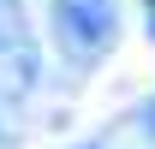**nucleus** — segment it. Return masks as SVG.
Instances as JSON below:
<instances>
[{
	"instance_id": "7ed1b4c3",
	"label": "nucleus",
	"mask_w": 155,
	"mask_h": 149,
	"mask_svg": "<svg viewBox=\"0 0 155 149\" xmlns=\"http://www.w3.org/2000/svg\"><path fill=\"white\" fill-rule=\"evenodd\" d=\"M78 149H107V143H78Z\"/></svg>"
},
{
	"instance_id": "f257e3e1",
	"label": "nucleus",
	"mask_w": 155,
	"mask_h": 149,
	"mask_svg": "<svg viewBox=\"0 0 155 149\" xmlns=\"http://www.w3.org/2000/svg\"><path fill=\"white\" fill-rule=\"evenodd\" d=\"M48 36L66 66L90 72L119 42V0H48Z\"/></svg>"
},
{
	"instance_id": "f03ea898",
	"label": "nucleus",
	"mask_w": 155,
	"mask_h": 149,
	"mask_svg": "<svg viewBox=\"0 0 155 149\" xmlns=\"http://www.w3.org/2000/svg\"><path fill=\"white\" fill-rule=\"evenodd\" d=\"M149 30H155V0H149Z\"/></svg>"
}]
</instances>
